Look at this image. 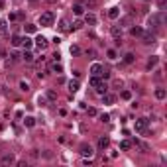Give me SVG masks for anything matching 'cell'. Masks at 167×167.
<instances>
[{
    "label": "cell",
    "mask_w": 167,
    "mask_h": 167,
    "mask_svg": "<svg viewBox=\"0 0 167 167\" xmlns=\"http://www.w3.org/2000/svg\"><path fill=\"white\" fill-rule=\"evenodd\" d=\"M163 22H165V16L161 14H152L148 18V26H149V30H159L161 26H163Z\"/></svg>",
    "instance_id": "6da1fadb"
},
{
    "label": "cell",
    "mask_w": 167,
    "mask_h": 167,
    "mask_svg": "<svg viewBox=\"0 0 167 167\" xmlns=\"http://www.w3.org/2000/svg\"><path fill=\"white\" fill-rule=\"evenodd\" d=\"M39 26H43V28H49V26H53V22H55V14L53 12H43V14H39Z\"/></svg>",
    "instance_id": "7a4b0ae2"
},
{
    "label": "cell",
    "mask_w": 167,
    "mask_h": 167,
    "mask_svg": "<svg viewBox=\"0 0 167 167\" xmlns=\"http://www.w3.org/2000/svg\"><path fill=\"white\" fill-rule=\"evenodd\" d=\"M36 47L39 49V51H43V49H47V45H49V41H47V37H43V36H37L36 37Z\"/></svg>",
    "instance_id": "3957f363"
},
{
    "label": "cell",
    "mask_w": 167,
    "mask_h": 167,
    "mask_svg": "<svg viewBox=\"0 0 167 167\" xmlns=\"http://www.w3.org/2000/svg\"><path fill=\"white\" fill-rule=\"evenodd\" d=\"M136 132H140V134H144L145 130H148V118H138L136 120Z\"/></svg>",
    "instance_id": "277c9868"
},
{
    "label": "cell",
    "mask_w": 167,
    "mask_h": 167,
    "mask_svg": "<svg viewBox=\"0 0 167 167\" xmlns=\"http://www.w3.org/2000/svg\"><path fill=\"white\" fill-rule=\"evenodd\" d=\"M141 43H145V45H153L155 43V33H152V32H148V33H141Z\"/></svg>",
    "instance_id": "5b68a950"
},
{
    "label": "cell",
    "mask_w": 167,
    "mask_h": 167,
    "mask_svg": "<svg viewBox=\"0 0 167 167\" xmlns=\"http://www.w3.org/2000/svg\"><path fill=\"white\" fill-rule=\"evenodd\" d=\"M102 69H104V65H100V63H93V65H90V69H89L90 77H100Z\"/></svg>",
    "instance_id": "8992f818"
},
{
    "label": "cell",
    "mask_w": 167,
    "mask_h": 167,
    "mask_svg": "<svg viewBox=\"0 0 167 167\" xmlns=\"http://www.w3.org/2000/svg\"><path fill=\"white\" fill-rule=\"evenodd\" d=\"M0 163L2 165H14L16 163V155L14 153H4L2 159H0Z\"/></svg>",
    "instance_id": "52a82bcc"
},
{
    "label": "cell",
    "mask_w": 167,
    "mask_h": 167,
    "mask_svg": "<svg viewBox=\"0 0 167 167\" xmlns=\"http://www.w3.org/2000/svg\"><path fill=\"white\" fill-rule=\"evenodd\" d=\"M81 155L93 157V155H94V148H93V145H89V144H83V145H81Z\"/></svg>",
    "instance_id": "ba28073f"
},
{
    "label": "cell",
    "mask_w": 167,
    "mask_h": 167,
    "mask_svg": "<svg viewBox=\"0 0 167 167\" xmlns=\"http://www.w3.org/2000/svg\"><path fill=\"white\" fill-rule=\"evenodd\" d=\"M132 145H136V148L140 149L141 153H149V145L145 144V141H141V140H134V141H132Z\"/></svg>",
    "instance_id": "9c48e42d"
},
{
    "label": "cell",
    "mask_w": 167,
    "mask_h": 167,
    "mask_svg": "<svg viewBox=\"0 0 167 167\" xmlns=\"http://www.w3.org/2000/svg\"><path fill=\"white\" fill-rule=\"evenodd\" d=\"M110 145V140H108L106 136H102V138H98V141H97V148L100 149V152H104V149Z\"/></svg>",
    "instance_id": "30bf717a"
},
{
    "label": "cell",
    "mask_w": 167,
    "mask_h": 167,
    "mask_svg": "<svg viewBox=\"0 0 167 167\" xmlns=\"http://www.w3.org/2000/svg\"><path fill=\"white\" fill-rule=\"evenodd\" d=\"M94 90H97V93L100 94V97H102V94H106V93H108V85H106V83H104V81H100L98 85L94 87Z\"/></svg>",
    "instance_id": "8fae6325"
},
{
    "label": "cell",
    "mask_w": 167,
    "mask_h": 167,
    "mask_svg": "<svg viewBox=\"0 0 167 167\" xmlns=\"http://www.w3.org/2000/svg\"><path fill=\"white\" fill-rule=\"evenodd\" d=\"M71 10H73V14H75V16H83V14H85V6H83L81 2L73 4V8H71Z\"/></svg>",
    "instance_id": "7c38bea8"
},
{
    "label": "cell",
    "mask_w": 167,
    "mask_h": 167,
    "mask_svg": "<svg viewBox=\"0 0 167 167\" xmlns=\"http://www.w3.org/2000/svg\"><path fill=\"white\" fill-rule=\"evenodd\" d=\"M110 36L116 37V39H122V28L120 26H112L110 28Z\"/></svg>",
    "instance_id": "4fadbf2b"
},
{
    "label": "cell",
    "mask_w": 167,
    "mask_h": 167,
    "mask_svg": "<svg viewBox=\"0 0 167 167\" xmlns=\"http://www.w3.org/2000/svg\"><path fill=\"white\" fill-rule=\"evenodd\" d=\"M67 89H69L71 93H77V90H79V81H77V79H71V81L67 83Z\"/></svg>",
    "instance_id": "5bb4252c"
},
{
    "label": "cell",
    "mask_w": 167,
    "mask_h": 167,
    "mask_svg": "<svg viewBox=\"0 0 167 167\" xmlns=\"http://www.w3.org/2000/svg\"><path fill=\"white\" fill-rule=\"evenodd\" d=\"M85 24L87 26H97V16L94 14H85Z\"/></svg>",
    "instance_id": "9a60e30c"
},
{
    "label": "cell",
    "mask_w": 167,
    "mask_h": 167,
    "mask_svg": "<svg viewBox=\"0 0 167 167\" xmlns=\"http://www.w3.org/2000/svg\"><path fill=\"white\" fill-rule=\"evenodd\" d=\"M108 18L110 20H118L120 18V8H110V10H108Z\"/></svg>",
    "instance_id": "2e32d148"
},
{
    "label": "cell",
    "mask_w": 167,
    "mask_h": 167,
    "mask_svg": "<svg viewBox=\"0 0 167 167\" xmlns=\"http://www.w3.org/2000/svg\"><path fill=\"white\" fill-rule=\"evenodd\" d=\"M22 61H26V63H33V55H32L30 49H24V53H22Z\"/></svg>",
    "instance_id": "e0dca14e"
},
{
    "label": "cell",
    "mask_w": 167,
    "mask_h": 167,
    "mask_svg": "<svg viewBox=\"0 0 167 167\" xmlns=\"http://www.w3.org/2000/svg\"><path fill=\"white\" fill-rule=\"evenodd\" d=\"M102 102L104 104H114L116 102V97H114V94H110V93H106V94H102Z\"/></svg>",
    "instance_id": "ac0fdd59"
},
{
    "label": "cell",
    "mask_w": 167,
    "mask_h": 167,
    "mask_svg": "<svg viewBox=\"0 0 167 167\" xmlns=\"http://www.w3.org/2000/svg\"><path fill=\"white\" fill-rule=\"evenodd\" d=\"M57 28H59V30L63 32V33H67V32L71 30V28H69V22H67L65 18H61V20H59V26H57Z\"/></svg>",
    "instance_id": "d6986e66"
},
{
    "label": "cell",
    "mask_w": 167,
    "mask_h": 167,
    "mask_svg": "<svg viewBox=\"0 0 167 167\" xmlns=\"http://www.w3.org/2000/svg\"><path fill=\"white\" fill-rule=\"evenodd\" d=\"M155 98L157 100H165L167 98V90L165 89H155Z\"/></svg>",
    "instance_id": "ffe728a7"
},
{
    "label": "cell",
    "mask_w": 167,
    "mask_h": 167,
    "mask_svg": "<svg viewBox=\"0 0 167 167\" xmlns=\"http://www.w3.org/2000/svg\"><path fill=\"white\" fill-rule=\"evenodd\" d=\"M49 69H51L53 73H61V71H63V67H61V63H59V61H53V63L49 65Z\"/></svg>",
    "instance_id": "44dd1931"
},
{
    "label": "cell",
    "mask_w": 167,
    "mask_h": 167,
    "mask_svg": "<svg viewBox=\"0 0 167 167\" xmlns=\"http://www.w3.org/2000/svg\"><path fill=\"white\" fill-rule=\"evenodd\" d=\"M130 148H132V141L130 140H122V141H120V149H122V152H128Z\"/></svg>",
    "instance_id": "7402d4cb"
},
{
    "label": "cell",
    "mask_w": 167,
    "mask_h": 167,
    "mask_svg": "<svg viewBox=\"0 0 167 167\" xmlns=\"http://www.w3.org/2000/svg\"><path fill=\"white\" fill-rule=\"evenodd\" d=\"M132 24V16H126V18H120V28H128Z\"/></svg>",
    "instance_id": "603a6c76"
},
{
    "label": "cell",
    "mask_w": 167,
    "mask_h": 167,
    "mask_svg": "<svg viewBox=\"0 0 167 167\" xmlns=\"http://www.w3.org/2000/svg\"><path fill=\"white\" fill-rule=\"evenodd\" d=\"M32 45H33V41L30 39V37H26V36H24V37H22V47H24V49H30Z\"/></svg>",
    "instance_id": "cb8c5ba5"
},
{
    "label": "cell",
    "mask_w": 167,
    "mask_h": 167,
    "mask_svg": "<svg viewBox=\"0 0 167 167\" xmlns=\"http://www.w3.org/2000/svg\"><path fill=\"white\" fill-rule=\"evenodd\" d=\"M157 61H159V59H157V55H152L148 59V69H153V67L157 65Z\"/></svg>",
    "instance_id": "d4e9b609"
},
{
    "label": "cell",
    "mask_w": 167,
    "mask_h": 167,
    "mask_svg": "<svg viewBox=\"0 0 167 167\" xmlns=\"http://www.w3.org/2000/svg\"><path fill=\"white\" fill-rule=\"evenodd\" d=\"M83 6H85V8H97L98 2H97V0H83Z\"/></svg>",
    "instance_id": "484cf974"
},
{
    "label": "cell",
    "mask_w": 167,
    "mask_h": 167,
    "mask_svg": "<svg viewBox=\"0 0 167 167\" xmlns=\"http://www.w3.org/2000/svg\"><path fill=\"white\" fill-rule=\"evenodd\" d=\"M12 45H14V47H20V45H22V36H12Z\"/></svg>",
    "instance_id": "4316f807"
},
{
    "label": "cell",
    "mask_w": 167,
    "mask_h": 167,
    "mask_svg": "<svg viewBox=\"0 0 167 167\" xmlns=\"http://www.w3.org/2000/svg\"><path fill=\"white\" fill-rule=\"evenodd\" d=\"M134 61H136V55H134V53H126V55H124V63H134Z\"/></svg>",
    "instance_id": "83f0119b"
},
{
    "label": "cell",
    "mask_w": 167,
    "mask_h": 167,
    "mask_svg": "<svg viewBox=\"0 0 167 167\" xmlns=\"http://www.w3.org/2000/svg\"><path fill=\"white\" fill-rule=\"evenodd\" d=\"M106 55H108V59H110V61H116V59H118V53H116L114 49H108Z\"/></svg>",
    "instance_id": "f1b7e54d"
},
{
    "label": "cell",
    "mask_w": 167,
    "mask_h": 167,
    "mask_svg": "<svg viewBox=\"0 0 167 167\" xmlns=\"http://www.w3.org/2000/svg\"><path fill=\"white\" fill-rule=\"evenodd\" d=\"M6 33H8V26L4 20H0V36H6Z\"/></svg>",
    "instance_id": "f546056e"
},
{
    "label": "cell",
    "mask_w": 167,
    "mask_h": 167,
    "mask_svg": "<svg viewBox=\"0 0 167 167\" xmlns=\"http://www.w3.org/2000/svg\"><path fill=\"white\" fill-rule=\"evenodd\" d=\"M24 124H26L28 128H33V126H36V120H33L32 116H26V120H24Z\"/></svg>",
    "instance_id": "4dcf8cb0"
},
{
    "label": "cell",
    "mask_w": 167,
    "mask_h": 167,
    "mask_svg": "<svg viewBox=\"0 0 167 167\" xmlns=\"http://www.w3.org/2000/svg\"><path fill=\"white\" fill-rule=\"evenodd\" d=\"M141 33H144V30H141V28H136V26L132 28V36H134V37H141Z\"/></svg>",
    "instance_id": "1f68e13d"
},
{
    "label": "cell",
    "mask_w": 167,
    "mask_h": 167,
    "mask_svg": "<svg viewBox=\"0 0 167 167\" xmlns=\"http://www.w3.org/2000/svg\"><path fill=\"white\" fill-rule=\"evenodd\" d=\"M112 87H114V89H122V87H124L122 79H114V81H112Z\"/></svg>",
    "instance_id": "d6a6232c"
},
{
    "label": "cell",
    "mask_w": 167,
    "mask_h": 167,
    "mask_svg": "<svg viewBox=\"0 0 167 167\" xmlns=\"http://www.w3.org/2000/svg\"><path fill=\"white\" fill-rule=\"evenodd\" d=\"M20 90L28 93V90H30V83H26V81H20Z\"/></svg>",
    "instance_id": "836d02e7"
},
{
    "label": "cell",
    "mask_w": 167,
    "mask_h": 167,
    "mask_svg": "<svg viewBox=\"0 0 167 167\" xmlns=\"http://www.w3.org/2000/svg\"><path fill=\"white\" fill-rule=\"evenodd\" d=\"M71 55H81V47L79 45H71Z\"/></svg>",
    "instance_id": "e575fe53"
},
{
    "label": "cell",
    "mask_w": 167,
    "mask_h": 167,
    "mask_svg": "<svg viewBox=\"0 0 167 167\" xmlns=\"http://www.w3.org/2000/svg\"><path fill=\"white\" fill-rule=\"evenodd\" d=\"M89 83H90V87L94 89V87H97L98 83H100V77H90V81H89Z\"/></svg>",
    "instance_id": "d590c367"
},
{
    "label": "cell",
    "mask_w": 167,
    "mask_h": 167,
    "mask_svg": "<svg viewBox=\"0 0 167 167\" xmlns=\"http://www.w3.org/2000/svg\"><path fill=\"white\" fill-rule=\"evenodd\" d=\"M47 98H49V100H57V93L49 89V90H47Z\"/></svg>",
    "instance_id": "8d00e7d4"
},
{
    "label": "cell",
    "mask_w": 167,
    "mask_h": 167,
    "mask_svg": "<svg viewBox=\"0 0 167 167\" xmlns=\"http://www.w3.org/2000/svg\"><path fill=\"white\" fill-rule=\"evenodd\" d=\"M10 59H12V61H20V59H22V55H20V53H16V51H12V53H10Z\"/></svg>",
    "instance_id": "74e56055"
},
{
    "label": "cell",
    "mask_w": 167,
    "mask_h": 167,
    "mask_svg": "<svg viewBox=\"0 0 167 167\" xmlns=\"http://www.w3.org/2000/svg\"><path fill=\"white\" fill-rule=\"evenodd\" d=\"M100 79H102V81H104V79H110V71H108V69H102V73H100Z\"/></svg>",
    "instance_id": "f35d334b"
},
{
    "label": "cell",
    "mask_w": 167,
    "mask_h": 167,
    "mask_svg": "<svg viewBox=\"0 0 167 167\" xmlns=\"http://www.w3.org/2000/svg\"><path fill=\"white\" fill-rule=\"evenodd\" d=\"M122 98H124V100H130V98H132V93H130V90H124V93H122Z\"/></svg>",
    "instance_id": "ab89813d"
},
{
    "label": "cell",
    "mask_w": 167,
    "mask_h": 167,
    "mask_svg": "<svg viewBox=\"0 0 167 167\" xmlns=\"http://www.w3.org/2000/svg\"><path fill=\"white\" fill-rule=\"evenodd\" d=\"M26 32L33 33V32H36V26H33V24H26Z\"/></svg>",
    "instance_id": "60d3db41"
},
{
    "label": "cell",
    "mask_w": 167,
    "mask_h": 167,
    "mask_svg": "<svg viewBox=\"0 0 167 167\" xmlns=\"http://www.w3.org/2000/svg\"><path fill=\"white\" fill-rule=\"evenodd\" d=\"M98 118H100V122H108V120H110V116H108V114H104V112H102V114H100Z\"/></svg>",
    "instance_id": "b9f144b4"
},
{
    "label": "cell",
    "mask_w": 167,
    "mask_h": 167,
    "mask_svg": "<svg viewBox=\"0 0 167 167\" xmlns=\"http://www.w3.org/2000/svg\"><path fill=\"white\" fill-rule=\"evenodd\" d=\"M87 112H89V116H97V114H98L97 108H87Z\"/></svg>",
    "instance_id": "7bdbcfd3"
},
{
    "label": "cell",
    "mask_w": 167,
    "mask_h": 167,
    "mask_svg": "<svg viewBox=\"0 0 167 167\" xmlns=\"http://www.w3.org/2000/svg\"><path fill=\"white\" fill-rule=\"evenodd\" d=\"M79 28H83V22H81V20H77V22L73 24V30H79Z\"/></svg>",
    "instance_id": "ee69618b"
},
{
    "label": "cell",
    "mask_w": 167,
    "mask_h": 167,
    "mask_svg": "<svg viewBox=\"0 0 167 167\" xmlns=\"http://www.w3.org/2000/svg\"><path fill=\"white\" fill-rule=\"evenodd\" d=\"M37 102H39V104H41V106H43V104H45V102H47V98H45V97H39V98H37Z\"/></svg>",
    "instance_id": "f6af8a7d"
},
{
    "label": "cell",
    "mask_w": 167,
    "mask_h": 167,
    "mask_svg": "<svg viewBox=\"0 0 167 167\" xmlns=\"http://www.w3.org/2000/svg\"><path fill=\"white\" fill-rule=\"evenodd\" d=\"M32 2H36V0H32Z\"/></svg>",
    "instance_id": "bcb514c9"
},
{
    "label": "cell",
    "mask_w": 167,
    "mask_h": 167,
    "mask_svg": "<svg viewBox=\"0 0 167 167\" xmlns=\"http://www.w3.org/2000/svg\"><path fill=\"white\" fill-rule=\"evenodd\" d=\"M145 2H149V0H145Z\"/></svg>",
    "instance_id": "7dc6e473"
}]
</instances>
